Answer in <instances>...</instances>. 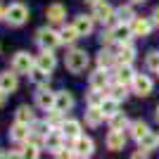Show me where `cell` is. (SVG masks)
Segmentation results:
<instances>
[{
	"mask_svg": "<svg viewBox=\"0 0 159 159\" xmlns=\"http://www.w3.org/2000/svg\"><path fill=\"white\" fill-rule=\"evenodd\" d=\"M64 64L66 69L71 74H81V71H86L88 64H90V57H88L86 50H79V48H74V50H69L64 57Z\"/></svg>",
	"mask_w": 159,
	"mask_h": 159,
	"instance_id": "obj_1",
	"label": "cell"
},
{
	"mask_svg": "<svg viewBox=\"0 0 159 159\" xmlns=\"http://www.w3.org/2000/svg\"><path fill=\"white\" fill-rule=\"evenodd\" d=\"M29 19V7L24 5V2H12V5L7 7V14H5V21L10 24V26L19 29L24 26Z\"/></svg>",
	"mask_w": 159,
	"mask_h": 159,
	"instance_id": "obj_2",
	"label": "cell"
},
{
	"mask_svg": "<svg viewBox=\"0 0 159 159\" xmlns=\"http://www.w3.org/2000/svg\"><path fill=\"white\" fill-rule=\"evenodd\" d=\"M36 40H38L40 50H55L60 45V31H52V29H38L36 33Z\"/></svg>",
	"mask_w": 159,
	"mask_h": 159,
	"instance_id": "obj_3",
	"label": "cell"
},
{
	"mask_svg": "<svg viewBox=\"0 0 159 159\" xmlns=\"http://www.w3.org/2000/svg\"><path fill=\"white\" fill-rule=\"evenodd\" d=\"M33 66H36V60H33L29 52L19 50V52L12 57V71L14 74H31Z\"/></svg>",
	"mask_w": 159,
	"mask_h": 159,
	"instance_id": "obj_4",
	"label": "cell"
},
{
	"mask_svg": "<svg viewBox=\"0 0 159 159\" xmlns=\"http://www.w3.org/2000/svg\"><path fill=\"white\" fill-rule=\"evenodd\" d=\"M114 14H116V10H114L109 2H102V0H100V2L93 5V14H90V17H93L95 21H100V24H109V21L114 19Z\"/></svg>",
	"mask_w": 159,
	"mask_h": 159,
	"instance_id": "obj_5",
	"label": "cell"
},
{
	"mask_svg": "<svg viewBox=\"0 0 159 159\" xmlns=\"http://www.w3.org/2000/svg\"><path fill=\"white\" fill-rule=\"evenodd\" d=\"M131 88H133V93H135V95L147 98V95L152 93L154 83H152V79H150V76H145V74H135V79H133Z\"/></svg>",
	"mask_w": 159,
	"mask_h": 159,
	"instance_id": "obj_6",
	"label": "cell"
},
{
	"mask_svg": "<svg viewBox=\"0 0 159 159\" xmlns=\"http://www.w3.org/2000/svg\"><path fill=\"white\" fill-rule=\"evenodd\" d=\"M152 17H138L135 14V19L131 21V31L133 36H138V38H145V36H150V31H152Z\"/></svg>",
	"mask_w": 159,
	"mask_h": 159,
	"instance_id": "obj_7",
	"label": "cell"
},
{
	"mask_svg": "<svg viewBox=\"0 0 159 159\" xmlns=\"http://www.w3.org/2000/svg\"><path fill=\"white\" fill-rule=\"evenodd\" d=\"M74 152H76V157H90V154L95 152V143L93 138H88V135H79V138L74 140Z\"/></svg>",
	"mask_w": 159,
	"mask_h": 159,
	"instance_id": "obj_8",
	"label": "cell"
},
{
	"mask_svg": "<svg viewBox=\"0 0 159 159\" xmlns=\"http://www.w3.org/2000/svg\"><path fill=\"white\" fill-rule=\"evenodd\" d=\"M55 98H57V93H52L48 86L38 88V93H36V105L40 107V109H55Z\"/></svg>",
	"mask_w": 159,
	"mask_h": 159,
	"instance_id": "obj_9",
	"label": "cell"
},
{
	"mask_svg": "<svg viewBox=\"0 0 159 159\" xmlns=\"http://www.w3.org/2000/svg\"><path fill=\"white\" fill-rule=\"evenodd\" d=\"M43 145H45V150H50V152H60L62 147H64V135H62V131H57V128H50V133L45 135V140H43Z\"/></svg>",
	"mask_w": 159,
	"mask_h": 159,
	"instance_id": "obj_10",
	"label": "cell"
},
{
	"mask_svg": "<svg viewBox=\"0 0 159 159\" xmlns=\"http://www.w3.org/2000/svg\"><path fill=\"white\" fill-rule=\"evenodd\" d=\"M107 150H112V152H119V150H124L126 147V135H124V131H109L107 133Z\"/></svg>",
	"mask_w": 159,
	"mask_h": 159,
	"instance_id": "obj_11",
	"label": "cell"
},
{
	"mask_svg": "<svg viewBox=\"0 0 159 159\" xmlns=\"http://www.w3.org/2000/svg\"><path fill=\"white\" fill-rule=\"evenodd\" d=\"M19 74H14V71H2L0 74V90H5V93H14L17 88H19V79H17Z\"/></svg>",
	"mask_w": 159,
	"mask_h": 159,
	"instance_id": "obj_12",
	"label": "cell"
},
{
	"mask_svg": "<svg viewBox=\"0 0 159 159\" xmlns=\"http://www.w3.org/2000/svg\"><path fill=\"white\" fill-rule=\"evenodd\" d=\"M45 17H48V21H50V24H62V21H64V17H66L64 5H62V2H52V5H48V7H45Z\"/></svg>",
	"mask_w": 159,
	"mask_h": 159,
	"instance_id": "obj_13",
	"label": "cell"
},
{
	"mask_svg": "<svg viewBox=\"0 0 159 159\" xmlns=\"http://www.w3.org/2000/svg\"><path fill=\"white\" fill-rule=\"evenodd\" d=\"M109 86V74H107V69H95L93 74H90V88L93 90H105V88Z\"/></svg>",
	"mask_w": 159,
	"mask_h": 159,
	"instance_id": "obj_14",
	"label": "cell"
},
{
	"mask_svg": "<svg viewBox=\"0 0 159 159\" xmlns=\"http://www.w3.org/2000/svg\"><path fill=\"white\" fill-rule=\"evenodd\" d=\"M71 107H74V95L69 93V90H60L57 98H55V109L62 112V114H66Z\"/></svg>",
	"mask_w": 159,
	"mask_h": 159,
	"instance_id": "obj_15",
	"label": "cell"
},
{
	"mask_svg": "<svg viewBox=\"0 0 159 159\" xmlns=\"http://www.w3.org/2000/svg\"><path fill=\"white\" fill-rule=\"evenodd\" d=\"M93 17H88V14H79L76 19H74V26L79 31V36H90L93 33Z\"/></svg>",
	"mask_w": 159,
	"mask_h": 159,
	"instance_id": "obj_16",
	"label": "cell"
},
{
	"mask_svg": "<svg viewBox=\"0 0 159 159\" xmlns=\"http://www.w3.org/2000/svg\"><path fill=\"white\" fill-rule=\"evenodd\" d=\"M62 135L64 138H69V140H76L81 135V124L76 119H64V124H62Z\"/></svg>",
	"mask_w": 159,
	"mask_h": 159,
	"instance_id": "obj_17",
	"label": "cell"
},
{
	"mask_svg": "<svg viewBox=\"0 0 159 159\" xmlns=\"http://www.w3.org/2000/svg\"><path fill=\"white\" fill-rule=\"evenodd\" d=\"M55 64H57V60H55L52 50H40V55L36 57V66H40V69H45V71H52Z\"/></svg>",
	"mask_w": 159,
	"mask_h": 159,
	"instance_id": "obj_18",
	"label": "cell"
},
{
	"mask_svg": "<svg viewBox=\"0 0 159 159\" xmlns=\"http://www.w3.org/2000/svg\"><path fill=\"white\" fill-rule=\"evenodd\" d=\"M29 133H31V128H29L26 124L14 121V126L10 128V138H12L14 143H26V140H29Z\"/></svg>",
	"mask_w": 159,
	"mask_h": 159,
	"instance_id": "obj_19",
	"label": "cell"
},
{
	"mask_svg": "<svg viewBox=\"0 0 159 159\" xmlns=\"http://www.w3.org/2000/svg\"><path fill=\"white\" fill-rule=\"evenodd\" d=\"M133 60H135V48L131 43H121L119 52H116V62L119 64H131Z\"/></svg>",
	"mask_w": 159,
	"mask_h": 159,
	"instance_id": "obj_20",
	"label": "cell"
},
{
	"mask_svg": "<svg viewBox=\"0 0 159 159\" xmlns=\"http://www.w3.org/2000/svg\"><path fill=\"white\" fill-rule=\"evenodd\" d=\"M100 109H102V114H105V119H112V116L119 114V100H114L112 95H107V98L102 100Z\"/></svg>",
	"mask_w": 159,
	"mask_h": 159,
	"instance_id": "obj_21",
	"label": "cell"
},
{
	"mask_svg": "<svg viewBox=\"0 0 159 159\" xmlns=\"http://www.w3.org/2000/svg\"><path fill=\"white\" fill-rule=\"evenodd\" d=\"M112 33H114V40H119V43H131V36H133V31H131V24H116V26L112 29Z\"/></svg>",
	"mask_w": 159,
	"mask_h": 159,
	"instance_id": "obj_22",
	"label": "cell"
},
{
	"mask_svg": "<svg viewBox=\"0 0 159 159\" xmlns=\"http://www.w3.org/2000/svg\"><path fill=\"white\" fill-rule=\"evenodd\" d=\"M133 79H135V71L131 69V64H119V69H116V76H114V81L116 83H133Z\"/></svg>",
	"mask_w": 159,
	"mask_h": 159,
	"instance_id": "obj_23",
	"label": "cell"
},
{
	"mask_svg": "<svg viewBox=\"0 0 159 159\" xmlns=\"http://www.w3.org/2000/svg\"><path fill=\"white\" fill-rule=\"evenodd\" d=\"M29 79H31V83H36L38 88H43V86L50 83V71L40 69V66H33V71L29 74Z\"/></svg>",
	"mask_w": 159,
	"mask_h": 159,
	"instance_id": "obj_24",
	"label": "cell"
},
{
	"mask_svg": "<svg viewBox=\"0 0 159 159\" xmlns=\"http://www.w3.org/2000/svg\"><path fill=\"white\" fill-rule=\"evenodd\" d=\"M102 119H105V114H102L100 107H88L86 109V124L90 128H98L100 124H102Z\"/></svg>",
	"mask_w": 159,
	"mask_h": 159,
	"instance_id": "obj_25",
	"label": "cell"
},
{
	"mask_svg": "<svg viewBox=\"0 0 159 159\" xmlns=\"http://www.w3.org/2000/svg\"><path fill=\"white\" fill-rule=\"evenodd\" d=\"M76 38H81V36H79V31H76V26H74V24H69V26H62L60 40L64 43V45H74V43H76Z\"/></svg>",
	"mask_w": 159,
	"mask_h": 159,
	"instance_id": "obj_26",
	"label": "cell"
},
{
	"mask_svg": "<svg viewBox=\"0 0 159 159\" xmlns=\"http://www.w3.org/2000/svg\"><path fill=\"white\" fill-rule=\"evenodd\" d=\"M128 131H131V138L133 140H143L150 133V126H147L145 121H133L131 126H128Z\"/></svg>",
	"mask_w": 159,
	"mask_h": 159,
	"instance_id": "obj_27",
	"label": "cell"
},
{
	"mask_svg": "<svg viewBox=\"0 0 159 159\" xmlns=\"http://www.w3.org/2000/svg\"><path fill=\"white\" fill-rule=\"evenodd\" d=\"M14 121H19V124H26V126H31L33 121V109L29 105H21L19 109H17V114H14Z\"/></svg>",
	"mask_w": 159,
	"mask_h": 159,
	"instance_id": "obj_28",
	"label": "cell"
},
{
	"mask_svg": "<svg viewBox=\"0 0 159 159\" xmlns=\"http://www.w3.org/2000/svg\"><path fill=\"white\" fill-rule=\"evenodd\" d=\"M159 145V135H152V133H147L143 140H138V147H140V152H152L154 147Z\"/></svg>",
	"mask_w": 159,
	"mask_h": 159,
	"instance_id": "obj_29",
	"label": "cell"
},
{
	"mask_svg": "<svg viewBox=\"0 0 159 159\" xmlns=\"http://www.w3.org/2000/svg\"><path fill=\"white\" fill-rule=\"evenodd\" d=\"M128 126H131V121L126 119V114H121V112L109 119V128H112V131H124V128H128Z\"/></svg>",
	"mask_w": 159,
	"mask_h": 159,
	"instance_id": "obj_30",
	"label": "cell"
},
{
	"mask_svg": "<svg viewBox=\"0 0 159 159\" xmlns=\"http://www.w3.org/2000/svg\"><path fill=\"white\" fill-rule=\"evenodd\" d=\"M116 17H119L124 24H131V21L135 19V12H133V7H131V5H121L119 10H116Z\"/></svg>",
	"mask_w": 159,
	"mask_h": 159,
	"instance_id": "obj_31",
	"label": "cell"
},
{
	"mask_svg": "<svg viewBox=\"0 0 159 159\" xmlns=\"http://www.w3.org/2000/svg\"><path fill=\"white\" fill-rule=\"evenodd\" d=\"M48 126L50 128H62V124H64V114L57 112V109H52V114H48Z\"/></svg>",
	"mask_w": 159,
	"mask_h": 159,
	"instance_id": "obj_32",
	"label": "cell"
},
{
	"mask_svg": "<svg viewBox=\"0 0 159 159\" xmlns=\"http://www.w3.org/2000/svg\"><path fill=\"white\" fill-rule=\"evenodd\" d=\"M109 93H112L114 100H119V102H121V100H126V98H128V88H126V83H114Z\"/></svg>",
	"mask_w": 159,
	"mask_h": 159,
	"instance_id": "obj_33",
	"label": "cell"
},
{
	"mask_svg": "<svg viewBox=\"0 0 159 159\" xmlns=\"http://www.w3.org/2000/svg\"><path fill=\"white\" fill-rule=\"evenodd\" d=\"M114 60H116V55H112L109 50H102V52L98 55V64L102 66V69H107V66H112Z\"/></svg>",
	"mask_w": 159,
	"mask_h": 159,
	"instance_id": "obj_34",
	"label": "cell"
},
{
	"mask_svg": "<svg viewBox=\"0 0 159 159\" xmlns=\"http://www.w3.org/2000/svg\"><path fill=\"white\" fill-rule=\"evenodd\" d=\"M145 64H147V69H150V71H159V50H152V52H147Z\"/></svg>",
	"mask_w": 159,
	"mask_h": 159,
	"instance_id": "obj_35",
	"label": "cell"
},
{
	"mask_svg": "<svg viewBox=\"0 0 159 159\" xmlns=\"http://www.w3.org/2000/svg\"><path fill=\"white\" fill-rule=\"evenodd\" d=\"M105 98H107L105 90H93V93L88 95V107H100Z\"/></svg>",
	"mask_w": 159,
	"mask_h": 159,
	"instance_id": "obj_36",
	"label": "cell"
},
{
	"mask_svg": "<svg viewBox=\"0 0 159 159\" xmlns=\"http://www.w3.org/2000/svg\"><path fill=\"white\" fill-rule=\"evenodd\" d=\"M21 157H24V159H38V145L26 143V145H24V150H21Z\"/></svg>",
	"mask_w": 159,
	"mask_h": 159,
	"instance_id": "obj_37",
	"label": "cell"
},
{
	"mask_svg": "<svg viewBox=\"0 0 159 159\" xmlns=\"http://www.w3.org/2000/svg\"><path fill=\"white\" fill-rule=\"evenodd\" d=\"M74 150H64V147H62L60 152H55V159H74Z\"/></svg>",
	"mask_w": 159,
	"mask_h": 159,
	"instance_id": "obj_38",
	"label": "cell"
},
{
	"mask_svg": "<svg viewBox=\"0 0 159 159\" xmlns=\"http://www.w3.org/2000/svg\"><path fill=\"white\" fill-rule=\"evenodd\" d=\"M112 40H114V33H112V29H109V31H102V36H100V43H102V45H109Z\"/></svg>",
	"mask_w": 159,
	"mask_h": 159,
	"instance_id": "obj_39",
	"label": "cell"
},
{
	"mask_svg": "<svg viewBox=\"0 0 159 159\" xmlns=\"http://www.w3.org/2000/svg\"><path fill=\"white\" fill-rule=\"evenodd\" d=\"M152 24H154V26H159V7H154V10H152Z\"/></svg>",
	"mask_w": 159,
	"mask_h": 159,
	"instance_id": "obj_40",
	"label": "cell"
},
{
	"mask_svg": "<svg viewBox=\"0 0 159 159\" xmlns=\"http://www.w3.org/2000/svg\"><path fill=\"white\" fill-rule=\"evenodd\" d=\"M131 159H150L145 152H135V154H131Z\"/></svg>",
	"mask_w": 159,
	"mask_h": 159,
	"instance_id": "obj_41",
	"label": "cell"
},
{
	"mask_svg": "<svg viewBox=\"0 0 159 159\" xmlns=\"http://www.w3.org/2000/svg\"><path fill=\"white\" fill-rule=\"evenodd\" d=\"M5 100H7V93H5V90H0V107H5Z\"/></svg>",
	"mask_w": 159,
	"mask_h": 159,
	"instance_id": "obj_42",
	"label": "cell"
},
{
	"mask_svg": "<svg viewBox=\"0 0 159 159\" xmlns=\"http://www.w3.org/2000/svg\"><path fill=\"white\" fill-rule=\"evenodd\" d=\"M10 159H24V157H21V152H10Z\"/></svg>",
	"mask_w": 159,
	"mask_h": 159,
	"instance_id": "obj_43",
	"label": "cell"
},
{
	"mask_svg": "<svg viewBox=\"0 0 159 159\" xmlns=\"http://www.w3.org/2000/svg\"><path fill=\"white\" fill-rule=\"evenodd\" d=\"M5 14H7V7L0 5V19H5Z\"/></svg>",
	"mask_w": 159,
	"mask_h": 159,
	"instance_id": "obj_44",
	"label": "cell"
},
{
	"mask_svg": "<svg viewBox=\"0 0 159 159\" xmlns=\"http://www.w3.org/2000/svg\"><path fill=\"white\" fill-rule=\"evenodd\" d=\"M0 159H10V152H5V150H0Z\"/></svg>",
	"mask_w": 159,
	"mask_h": 159,
	"instance_id": "obj_45",
	"label": "cell"
},
{
	"mask_svg": "<svg viewBox=\"0 0 159 159\" xmlns=\"http://www.w3.org/2000/svg\"><path fill=\"white\" fill-rule=\"evenodd\" d=\"M154 119H157V124H159V105H157V112H154Z\"/></svg>",
	"mask_w": 159,
	"mask_h": 159,
	"instance_id": "obj_46",
	"label": "cell"
},
{
	"mask_svg": "<svg viewBox=\"0 0 159 159\" xmlns=\"http://www.w3.org/2000/svg\"><path fill=\"white\" fill-rule=\"evenodd\" d=\"M83 2H90V5H95V2H100V0H83Z\"/></svg>",
	"mask_w": 159,
	"mask_h": 159,
	"instance_id": "obj_47",
	"label": "cell"
},
{
	"mask_svg": "<svg viewBox=\"0 0 159 159\" xmlns=\"http://www.w3.org/2000/svg\"><path fill=\"white\" fill-rule=\"evenodd\" d=\"M131 2H135V5H138V2H145V0H131Z\"/></svg>",
	"mask_w": 159,
	"mask_h": 159,
	"instance_id": "obj_48",
	"label": "cell"
},
{
	"mask_svg": "<svg viewBox=\"0 0 159 159\" xmlns=\"http://www.w3.org/2000/svg\"><path fill=\"white\" fill-rule=\"evenodd\" d=\"M157 74H159V71H157Z\"/></svg>",
	"mask_w": 159,
	"mask_h": 159,
	"instance_id": "obj_49",
	"label": "cell"
}]
</instances>
